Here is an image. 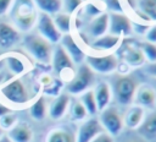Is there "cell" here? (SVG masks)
I'll list each match as a JSON object with an SVG mask.
<instances>
[{"instance_id":"3","label":"cell","mask_w":156,"mask_h":142,"mask_svg":"<svg viewBox=\"0 0 156 142\" xmlns=\"http://www.w3.org/2000/svg\"><path fill=\"white\" fill-rule=\"evenodd\" d=\"M136 88H138V83L133 77L128 75H121L115 81V86H113L116 100L121 105H130L134 102Z\"/></svg>"},{"instance_id":"21","label":"cell","mask_w":156,"mask_h":142,"mask_svg":"<svg viewBox=\"0 0 156 142\" xmlns=\"http://www.w3.org/2000/svg\"><path fill=\"white\" fill-rule=\"evenodd\" d=\"M45 142H76V133L66 126L55 127L48 133Z\"/></svg>"},{"instance_id":"27","label":"cell","mask_w":156,"mask_h":142,"mask_svg":"<svg viewBox=\"0 0 156 142\" xmlns=\"http://www.w3.org/2000/svg\"><path fill=\"white\" fill-rule=\"evenodd\" d=\"M48 113V108H46V102L45 98L43 95H40L30 106H29V114L30 116L37 120V121H41L45 119Z\"/></svg>"},{"instance_id":"15","label":"cell","mask_w":156,"mask_h":142,"mask_svg":"<svg viewBox=\"0 0 156 142\" xmlns=\"http://www.w3.org/2000/svg\"><path fill=\"white\" fill-rule=\"evenodd\" d=\"M71 104V98L67 93H61L50 103L49 105V115L54 120H58L67 113Z\"/></svg>"},{"instance_id":"44","label":"cell","mask_w":156,"mask_h":142,"mask_svg":"<svg viewBox=\"0 0 156 142\" xmlns=\"http://www.w3.org/2000/svg\"><path fill=\"white\" fill-rule=\"evenodd\" d=\"M136 1H138V0H128V2H129L132 6H134V4H135Z\"/></svg>"},{"instance_id":"11","label":"cell","mask_w":156,"mask_h":142,"mask_svg":"<svg viewBox=\"0 0 156 142\" xmlns=\"http://www.w3.org/2000/svg\"><path fill=\"white\" fill-rule=\"evenodd\" d=\"M102 131L104 129L99 119H85L78 127V131L76 133V142H90L95 136H98Z\"/></svg>"},{"instance_id":"2","label":"cell","mask_w":156,"mask_h":142,"mask_svg":"<svg viewBox=\"0 0 156 142\" xmlns=\"http://www.w3.org/2000/svg\"><path fill=\"white\" fill-rule=\"evenodd\" d=\"M26 50L39 62L48 64L51 61L52 48L51 44L39 34H27L23 40Z\"/></svg>"},{"instance_id":"31","label":"cell","mask_w":156,"mask_h":142,"mask_svg":"<svg viewBox=\"0 0 156 142\" xmlns=\"http://www.w3.org/2000/svg\"><path fill=\"white\" fill-rule=\"evenodd\" d=\"M138 47L140 48L145 61H149V64L156 62V44L149 43V42H143Z\"/></svg>"},{"instance_id":"12","label":"cell","mask_w":156,"mask_h":142,"mask_svg":"<svg viewBox=\"0 0 156 142\" xmlns=\"http://www.w3.org/2000/svg\"><path fill=\"white\" fill-rule=\"evenodd\" d=\"M51 62H52V67H54L55 72L58 73V75H63L66 71L73 72L74 64L72 62L71 58L68 56V54L65 51V49L61 45L56 47L52 50Z\"/></svg>"},{"instance_id":"34","label":"cell","mask_w":156,"mask_h":142,"mask_svg":"<svg viewBox=\"0 0 156 142\" xmlns=\"http://www.w3.org/2000/svg\"><path fill=\"white\" fill-rule=\"evenodd\" d=\"M83 0H62V9L65 10L66 13L72 15L76 12L77 9L82 6Z\"/></svg>"},{"instance_id":"20","label":"cell","mask_w":156,"mask_h":142,"mask_svg":"<svg viewBox=\"0 0 156 142\" xmlns=\"http://www.w3.org/2000/svg\"><path fill=\"white\" fill-rule=\"evenodd\" d=\"M12 142H30L33 138V131L26 122H17L9 130L7 136Z\"/></svg>"},{"instance_id":"32","label":"cell","mask_w":156,"mask_h":142,"mask_svg":"<svg viewBox=\"0 0 156 142\" xmlns=\"http://www.w3.org/2000/svg\"><path fill=\"white\" fill-rule=\"evenodd\" d=\"M83 13H84V16L87 18L93 20L94 17L104 13V7H102V5H100V4L95 2V1H88L87 5L83 9Z\"/></svg>"},{"instance_id":"30","label":"cell","mask_w":156,"mask_h":142,"mask_svg":"<svg viewBox=\"0 0 156 142\" xmlns=\"http://www.w3.org/2000/svg\"><path fill=\"white\" fill-rule=\"evenodd\" d=\"M68 109H69V116L73 121H84L88 116L87 110L84 109L83 104L78 99H76L72 104H69Z\"/></svg>"},{"instance_id":"25","label":"cell","mask_w":156,"mask_h":142,"mask_svg":"<svg viewBox=\"0 0 156 142\" xmlns=\"http://www.w3.org/2000/svg\"><path fill=\"white\" fill-rule=\"evenodd\" d=\"M139 132L147 138L156 137V110L144 118V121L139 126Z\"/></svg>"},{"instance_id":"6","label":"cell","mask_w":156,"mask_h":142,"mask_svg":"<svg viewBox=\"0 0 156 142\" xmlns=\"http://www.w3.org/2000/svg\"><path fill=\"white\" fill-rule=\"evenodd\" d=\"M100 113L101 114H100L99 121H100L104 131L107 132L108 135H111L112 137L119 135L124 127L123 116L121 115V113L113 106H107L106 109H104Z\"/></svg>"},{"instance_id":"18","label":"cell","mask_w":156,"mask_h":142,"mask_svg":"<svg viewBox=\"0 0 156 142\" xmlns=\"http://www.w3.org/2000/svg\"><path fill=\"white\" fill-rule=\"evenodd\" d=\"M144 118H145V109L144 108H141L136 104L130 105L123 116V125L127 126L128 129H132V130L139 129V126L144 121Z\"/></svg>"},{"instance_id":"10","label":"cell","mask_w":156,"mask_h":142,"mask_svg":"<svg viewBox=\"0 0 156 142\" xmlns=\"http://www.w3.org/2000/svg\"><path fill=\"white\" fill-rule=\"evenodd\" d=\"M118 56L122 59V62H124L129 69L139 67L145 62V59L140 48L138 45L132 44L130 42H126L122 45V48L118 51Z\"/></svg>"},{"instance_id":"38","label":"cell","mask_w":156,"mask_h":142,"mask_svg":"<svg viewBox=\"0 0 156 142\" xmlns=\"http://www.w3.org/2000/svg\"><path fill=\"white\" fill-rule=\"evenodd\" d=\"M13 0H0V16H4L7 12H10Z\"/></svg>"},{"instance_id":"36","label":"cell","mask_w":156,"mask_h":142,"mask_svg":"<svg viewBox=\"0 0 156 142\" xmlns=\"http://www.w3.org/2000/svg\"><path fill=\"white\" fill-rule=\"evenodd\" d=\"M16 115H13L12 113H9L4 116L0 118V126L1 129H11L15 124H16Z\"/></svg>"},{"instance_id":"29","label":"cell","mask_w":156,"mask_h":142,"mask_svg":"<svg viewBox=\"0 0 156 142\" xmlns=\"http://www.w3.org/2000/svg\"><path fill=\"white\" fill-rule=\"evenodd\" d=\"M80 103L83 104L84 109L87 110L88 115H95L98 113V106H96V100L93 93V89H88L84 93L80 94Z\"/></svg>"},{"instance_id":"41","label":"cell","mask_w":156,"mask_h":142,"mask_svg":"<svg viewBox=\"0 0 156 142\" xmlns=\"http://www.w3.org/2000/svg\"><path fill=\"white\" fill-rule=\"evenodd\" d=\"M134 27H135V32H136L138 34H144V36H145L146 31L149 29V26H147V24H140V23H136V24H134Z\"/></svg>"},{"instance_id":"22","label":"cell","mask_w":156,"mask_h":142,"mask_svg":"<svg viewBox=\"0 0 156 142\" xmlns=\"http://www.w3.org/2000/svg\"><path fill=\"white\" fill-rule=\"evenodd\" d=\"M2 62L5 64L7 71L11 72L13 76H20L27 70V62L23 61L22 56L16 55V54H9L4 58Z\"/></svg>"},{"instance_id":"7","label":"cell","mask_w":156,"mask_h":142,"mask_svg":"<svg viewBox=\"0 0 156 142\" xmlns=\"http://www.w3.org/2000/svg\"><path fill=\"white\" fill-rule=\"evenodd\" d=\"M87 65L90 67L91 71L98 73L107 75L112 73L117 70L118 66V56L115 54H105V55H87L85 56Z\"/></svg>"},{"instance_id":"4","label":"cell","mask_w":156,"mask_h":142,"mask_svg":"<svg viewBox=\"0 0 156 142\" xmlns=\"http://www.w3.org/2000/svg\"><path fill=\"white\" fill-rule=\"evenodd\" d=\"M94 81V72L90 70V67L87 64H82L77 72H74L73 77L67 83V92L69 94L77 95L82 94L85 91H88Z\"/></svg>"},{"instance_id":"1","label":"cell","mask_w":156,"mask_h":142,"mask_svg":"<svg viewBox=\"0 0 156 142\" xmlns=\"http://www.w3.org/2000/svg\"><path fill=\"white\" fill-rule=\"evenodd\" d=\"M10 11L15 28H18L20 31L28 32L37 23V7L32 0H13Z\"/></svg>"},{"instance_id":"47","label":"cell","mask_w":156,"mask_h":142,"mask_svg":"<svg viewBox=\"0 0 156 142\" xmlns=\"http://www.w3.org/2000/svg\"><path fill=\"white\" fill-rule=\"evenodd\" d=\"M155 82H156V80H155Z\"/></svg>"},{"instance_id":"33","label":"cell","mask_w":156,"mask_h":142,"mask_svg":"<svg viewBox=\"0 0 156 142\" xmlns=\"http://www.w3.org/2000/svg\"><path fill=\"white\" fill-rule=\"evenodd\" d=\"M46 82L44 84V93L45 94H49V95H55L57 97L58 95V92L62 87V82L60 80H56V78H51L50 76H46Z\"/></svg>"},{"instance_id":"16","label":"cell","mask_w":156,"mask_h":142,"mask_svg":"<svg viewBox=\"0 0 156 142\" xmlns=\"http://www.w3.org/2000/svg\"><path fill=\"white\" fill-rule=\"evenodd\" d=\"M87 32L94 39L105 36L108 32V13L104 12V13L94 17L93 20H90V22L87 27Z\"/></svg>"},{"instance_id":"35","label":"cell","mask_w":156,"mask_h":142,"mask_svg":"<svg viewBox=\"0 0 156 142\" xmlns=\"http://www.w3.org/2000/svg\"><path fill=\"white\" fill-rule=\"evenodd\" d=\"M104 4H105V7L110 10V12L123 13V6L121 0H104Z\"/></svg>"},{"instance_id":"45","label":"cell","mask_w":156,"mask_h":142,"mask_svg":"<svg viewBox=\"0 0 156 142\" xmlns=\"http://www.w3.org/2000/svg\"><path fill=\"white\" fill-rule=\"evenodd\" d=\"M128 142H145V141H143V140H130Z\"/></svg>"},{"instance_id":"26","label":"cell","mask_w":156,"mask_h":142,"mask_svg":"<svg viewBox=\"0 0 156 142\" xmlns=\"http://www.w3.org/2000/svg\"><path fill=\"white\" fill-rule=\"evenodd\" d=\"M139 12L145 21H156V0H138Z\"/></svg>"},{"instance_id":"39","label":"cell","mask_w":156,"mask_h":142,"mask_svg":"<svg viewBox=\"0 0 156 142\" xmlns=\"http://www.w3.org/2000/svg\"><path fill=\"white\" fill-rule=\"evenodd\" d=\"M145 37H146V42L156 44V26L149 27V29L145 33Z\"/></svg>"},{"instance_id":"28","label":"cell","mask_w":156,"mask_h":142,"mask_svg":"<svg viewBox=\"0 0 156 142\" xmlns=\"http://www.w3.org/2000/svg\"><path fill=\"white\" fill-rule=\"evenodd\" d=\"M52 21L56 26V28L58 29V32L63 36V34H68L71 31V24H72V18L71 15L66 13V12H57L56 15H54Z\"/></svg>"},{"instance_id":"19","label":"cell","mask_w":156,"mask_h":142,"mask_svg":"<svg viewBox=\"0 0 156 142\" xmlns=\"http://www.w3.org/2000/svg\"><path fill=\"white\" fill-rule=\"evenodd\" d=\"M20 39V32L15 26L0 22V47L1 48H10L16 44Z\"/></svg>"},{"instance_id":"23","label":"cell","mask_w":156,"mask_h":142,"mask_svg":"<svg viewBox=\"0 0 156 142\" xmlns=\"http://www.w3.org/2000/svg\"><path fill=\"white\" fill-rule=\"evenodd\" d=\"M119 42H121V38L119 37L112 36L110 33H106L105 36L94 39L90 43V47L94 50H98V51H106V50L113 49L116 45L119 44Z\"/></svg>"},{"instance_id":"5","label":"cell","mask_w":156,"mask_h":142,"mask_svg":"<svg viewBox=\"0 0 156 142\" xmlns=\"http://www.w3.org/2000/svg\"><path fill=\"white\" fill-rule=\"evenodd\" d=\"M0 92H1L2 97L6 98L10 103L18 104V105L26 104L30 99L28 89L21 78L10 80L4 86H1Z\"/></svg>"},{"instance_id":"37","label":"cell","mask_w":156,"mask_h":142,"mask_svg":"<svg viewBox=\"0 0 156 142\" xmlns=\"http://www.w3.org/2000/svg\"><path fill=\"white\" fill-rule=\"evenodd\" d=\"M90 142H115V138L111 135H108L107 132L102 131L98 136H95Z\"/></svg>"},{"instance_id":"46","label":"cell","mask_w":156,"mask_h":142,"mask_svg":"<svg viewBox=\"0 0 156 142\" xmlns=\"http://www.w3.org/2000/svg\"><path fill=\"white\" fill-rule=\"evenodd\" d=\"M1 133H2V129H1V126H0V137H1Z\"/></svg>"},{"instance_id":"8","label":"cell","mask_w":156,"mask_h":142,"mask_svg":"<svg viewBox=\"0 0 156 142\" xmlns=\"http://www.w3.org/2000/svg\"><path fill=\"white\" fill-rule=\"evenodd\" d=\"M37 27L39 36H41L44 39H46L50 44H56L61 40L62 34L56 28L52 17L46 13H39L37 18Z\"/></svg>"},{"instance_id":"43","label":"cell","mask_w":156,"mask_h":142,"mask_svg":"<svg viewBox=\"0 0 156 142\" xmlns=\"http://www.w3.org/2000/svg\"><path fill=\"white\" fill-rule=\"evenodd\" d=\"M0 142H12V141H11L9 137H1V138H0Z\"/></svg>"},{"instance_id":"14","label":"cell","mask_w":156,"mask_h":142,"mask_svg":"<svg viewBox=\"0 0 156 142\" xmlns=\"http://www.w3.org/2000/svg\"><path fill=\"white\" fill-rule=\"evenodd\" d=\"M60 42H61V47L68 54V56L71 58V60H72L73 64H82L85 60V56H87L85 53L77 44V42L74 40V38L69 33L68 34H63Z\"/></svg>"},{"instance_id":"13","label":"cell","mask_w":156,"mask_h":142,"mask_svg":"<svg viewBox=\"0 0 156 142\" xmlns=\"http://www.w3.org/2000/svg\"><path fill=\"white\" fill-rule=\"evenodd\" d=\"M134 102L136 105L144 108V109H154L156 106V91L154 87L149 84H141L138 86Z\"/></svg>"},{"instance_id":"42","label":"cell","mask_w":156,"mask_h":142,"mask_svg":"<svg viewBox=\"0 0 156 142\" xmlns=\"http://www.w3.org/2000/svg\"><path fill=\"white\" fill-rule=\"evenodd\" d=\"M9 113H11V109L0 103V118L4 116V115H6V114H9Z\"/></svg>"},{"instance_id":"48","label":"cell","mask_w":156,"mask_h":142,"mask_svg":"<svg viewBox=\"0 0 156 142\" xmlns=\"http://www.w3.org/2000/svg\"><path fill=\"white\" fill-rule=\"evenodd\" d=\"M83 1H84V0H83Z\"/></svg>"},{"instance_id":"40","label":"cell","mask_w":156,"mask_h":142,"mask_svg":"<svg viewBox=\"0 0 156 142\" xmlns=\"http://www.w3.org/2000/svg\"><path fill=\"white\" fill-rule=\"evenodd\" d=\"M145 72L150 76H152L155 80H156V62H151V64H147L146 67H145Z\"/></svg>"},{"instance_id":"17","label":"cell","mask_w":156,"mask_h":142,"mask_svg":"<svg viewBox=\"0 0 156 142\" xmlns=\"http://www.w3.org/2000/svg\"><path fill=\"white\" fill-rule=\"evenodd\" d=\"M95 100H96V106H98V111H102L104 109H106L110 105L111 98H112V92H111V87L107 82H99L95 88L93 89Z\"/></svg>"},{"instance_id":"24","label":"cell","mask_w":156,"mask_h":142,"mask_svg":"<svg viewBox=\"0 0 156 142\" xmlns=\"http://www.w3.org/2000/svg\"><path fill=\"white\" fill-rule=\"evenodd\" d=\"M37 9L41 11V13L46 15H56L62 9V0H32Z\"/></svg>"},{"instance_id":"9","label":"cell","mask_w":156,"mask_h":142,"mask_svg":"<svg viewBox=\"0 0 156 142\" xmlns=\"http://www.w3.org/2000/svg\"><path fill=\"white\" fill-rule=\"evenodd\" d=\"M133 31V24L128 16L118 12L108 13V33L117 37H127L130 36Z\"/></svg>"}]
</instances>
